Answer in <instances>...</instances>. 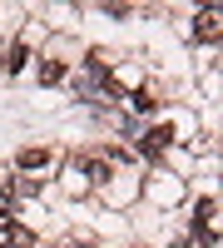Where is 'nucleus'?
Masks as SVG:
<instances>
[{"label":"nucleus","mask_w":223,"mask_h":248,"mask_svg":"<svg viewBox=\"0 0 223 248\" xmlns=\"http://www.w3.org/2000/svg\"><path fill=\"white\" fill-rule=\"evenodd\" d=\"M213 218H218V199H204V203H198V214H193V229L213 233Z\"/></svg>","instance_id":"nucleus-3"},{"label":"nucleus","mask_w":223,"mask_h":248,"mask_svg":"<svg viewBox=\"0 0 223 248\" xmlns=\"http://www.w3.org/2000/svg\"><path fill=\"white\" fill-rule=\"evenodd\" d=\"M218 15H223L218 5H204V15H198V25H193V35H198V40H218Z\"/></svg>","instance_id":"nucleus-2"},{"label":"nucleus","mask_w":223,"mask_h":248,"mask_svg":"<svg viewBox=\"0 0 223 248\" xmlns=\"http://www.w3.org/2000/svg\"><path fill=\"white\" fill-rule=\"evenodd\" d=\"M5 233H10V243H30V229H25V223H10Z\"/></svg>","instance_id":"nucleus-8"},{"label":"nucleus","mask_w":223,"mask_h":248,"mask_svg":"<svg viewBox=\"0 0 223 248\" xmlns=\"http://www.w3.org/2000/svg\"><path fill=\"white\" fill-rule=\"evenodd\" d=\"M25 60H30V45L20 40V45L10 50V60H5V70H25Z\"/></svg>","instance_id":"nucleus-7"},{"label":"nucleus","mask_w":223,"mask_h":248,"mask_svg":"<svg viewBox=\"0 0 223 248\" xmlns=\"http://www.w3.org/2000/svg\"><path fill=\"white\" fill-rule=\"evenodd\" d=\"M59 79H65V65H59V60H45V65H40V85H59Z\"/></svg>","instance_id":"nucleus-5"},{"label":"nucleus","mask_w":223,"mask_h":248,"mask_svg":"<svg viewBox=\"0 0 223 248\" xmlns=\"http://www.w3.org/2000/svg\"><path fill=\"white\" fill-rule=\"evenodd\" d=\"M169 144H174V124H154V129H149L144 139H139V154H149V159H159V154L169 149Z\"/></svg>","instance_id":"nucleus-1"},{"label":"nucleus","mask_w":223,"mask_h":248,"mask_svg":"<svg viewBox=\"0 0 223 248\" xmlns=\"http://www.w3.org/2000/svg\"><path fill=\"white\" fill-rule=\"evenodd\" d=\"M50 159H55L50 149H20V169H45Z\"/></svg>","instance_id":"nucleus-4"},{"label":"nucleus","mask_w":223,"mask_h":248,"mask_svg":"<svg viewBox=\"0 0 223 248\" xmlns=\"http://www.w3.org/2000/svg\"><path fill=\"white\" fill-rule=\"evenodd\" d=\"M79 169H85V174H89L94 184H104V179H109V164H104V159H85Z\"/></svg>","instance_id":"nucleus-6"}]
</instances>
